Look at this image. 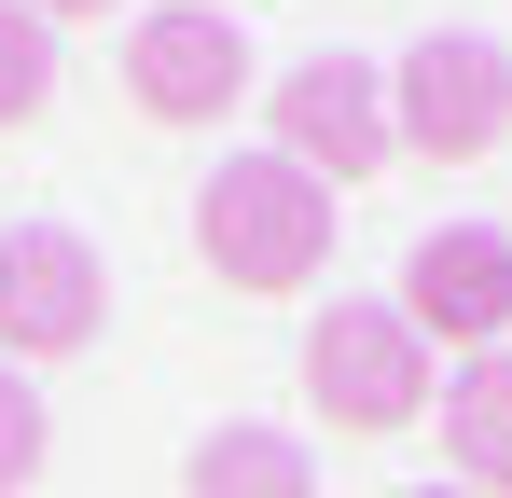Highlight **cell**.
<instances>
[{"instance_id": "6da1fadb", "label": "cell", "mask_w": 512, "mask_h": 498, "mask_svg": "<svg viewBox=\"0 0 512 498\" xmlns=\"http://www.w3.org/2000/svg\"><path fill=\"white\" fill-rule=\"evenodd\" d=\"M194 263L222 291H319L333 277V194L305 180L291 153H222L194 180Z\"/></svg>"}, {"instance_id": "7a4b0ae2", "label": "cell", "mask_w": 512, "mask_h": 498, "mask_svg": "<svg viewBox=\"0 0 512 498\" xmlns=\"http://www.w3.org/2000/svg\"><path fill=\"white\" fill-rule=\"evenodd\" d=\"M512 139V56L471 42V28H429L416 56L388 70V153L416 166H485Z\"/></svg>"}, {"instance_id": "3957f363", "label": "cell", "mask_w": 512, "mask_h": 498, "mask_svg": "<svg viewBox=\"0 0 512 498\" xmlns=\"http://www.w3.org/2000/svg\"><path fill=\"white\" fill-rule=\"evenodd\" d=\"M305 402L333 415L346 443H388L429 415V346L402 332V305H319L305 319Z\"/></svg>"}, {"instance_id": "277c9868", "label": "cell", "mask_w": 512, "mask_h": 498, "mask_svg": "<svg viewBox=\"0 0 512 498\" xmlns=\"http://www.w3.org/2000/svg\"><path fill=\"white\" fill-rule=\"evenodd\" d=\"M263 125H277L263 153H291L319 194H360L388 166V70H360V56L319 42V56H291V70L263 83Z\"/></svg>"}, {"instance_id": "5b68a950", "label": "cell", "mask_w": 512, "mask_h": 498, "mask_svg": "<svg viewBox=\"0 0 512 498\" xmlns=\"http://www.w3.org/2000/svg\"><path fill=\"white\" fill-rule=\"evenodd\" d=\"M97 305H111V277H97V249L70 222H14L0 236V374L97 346Z\"/></svg>"}, {"instance_id": "8992f818", "label": "cell", "mask_w": 512, "mask_h": 498, "mask_svg": "<svg viewBox=\"0 0 512 498\" xmlns=\"http://www.w3.org/2000/svg\"><path fill=\"white\" fill-rule=\"evenodd\" d=\"M250 42H236V14H139V28H125V97H139V111H153V125H222V111H236V97H250Z\"/></svg>"}, {"instance_id": "52a82bcc", "label": "cell", "mask_w": 512, "mask_h": 498, "mask_svg": "<svg viewBox=\"0 0 512 498\" xmlns=\"http://www.w3.org/2000/svg\"><path fill=\"white\" fill-rule=\"evenodd\" d=\"M402 332H416V346H457V360H485V346L512 332V236H485V222L416 236V263H402Z\"/></svg>"}, {"instance_id": "ba28073f", "label": "cell", "mask_w": 512, "mask_h": 498, "mask_svg": "<svg viewBox=\"0 0 512 498\" xmlns=\"http://www.w3.org/2000/svg\"><path fill=\"white\" fill-rule=\"evenodd\" d=\"M443 471L471 498H512V346L457 360V388H443Z\"/></svg>"}, {"instance_id": "9c48e42d", "label": "cell", "mask_w": 512, "mask_h": 498, "mask_svg": "<svg viewBox=\"0 0 512 498\" xmlns=\"http://www.w3.org/2000/svg\"><path fill=\"white\" fill-rule=\"evenodd\" d=\"M180 498H319V457L291 429H208L194 471H180Z\"/></svg>"}, {"instance_id": "30bf717a", "label": "cell", "mask_w": 512, "mask_h": 498, "mask_svg": "<svg viewBox=\"0 0 512 498\" xmlns=\"http://www.w3.org/2000/svg\"><path fill=\"white\" fill-rule=\"evenodd\" d=\"M42 111H56V28H42L28 0H0V139L42 125Z\"/></svg>"}, {"instance_id": "8fae6325", "label": "cell", "mask_w": 512, "mask_h": 498, "mask_svg": "<svg viewBox=\"0 0 512 498\" xmlns=\"http://www.w3.org/2000/svg\"><path fill=\"white\" fill-rule=\"evenodd\" d=\"M42 485V402H28V374H0V498Z\"/></svg>"}, {"instance_id": "7c38bea8", "label": "cell", "mask_w": 512, "mask_h": 498, "mask_svg": "<svg viewBox=\"0 0 512 498\" xmlns=\"http://www.w3.org/2000/svg\"><path fill=\"white\" fill-rule=\"evenodd\" d=\"M28 14H42V28H97L111 0H28Z\"/></svg>"}, {"instance_id": "4fadbf2b", "label": "cell", "mask_w": 512, "mask_h": 498, "mask_svg": "<svg viewBox=\"0 0 512 498\" xmlns=\"http://www.w3.org/2000/svg\"><path fill=\"white\" fill-rule=\"evenodd\" d=\"M402 498H471V485H402Z\"/></svg>"}, {"instance_id": "5bb4252c", "label": "cell", "mask_w": 512, "mask_h": 498, "mask_svg": "<svg viewBox=\"0 0 512 498\" xmlns=\"http://www.w3.org/2000/svg\"><path fill=\"white\" fill-rule=\"evenodd\" d=\"M180 14H236V0H180Z\"/></svg>"}]
</instances>
